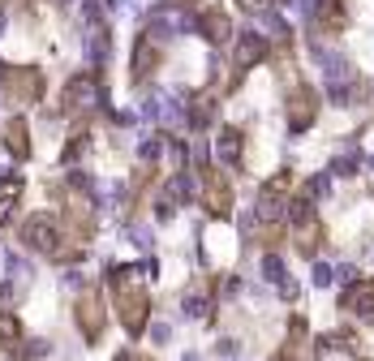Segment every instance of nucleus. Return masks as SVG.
<instances>
[{
    "mask_svg": "<svg viewBox=\"0 0 374 361\" xmlns=\"http://www.w3.org/2000/svg\"><path fill=\"white\" fill-rule=\"evenodd\" d=\"M314 112H318L314 90H310V86H297V90H293V99H288V129H293V134L310 129V125H314Z\"/></svg>",
    "mask_w": 374,
    "mask_h": 361,
    "instance_id": "1a4fd4ad",
    "label": "nucleus"
},
{
    "mask_svg": "<svg viewBox=\"0 0 374 361\" xmlns=\"http://www.w3.org/2000/svg\"><path fill=\"white\" fill-rule=\"evenodd\" d=\"M332 172H340V177H357V155H340V160L332 164Z\"/></svg>",
    "mask_w": 374,
    "mask_h": 361,
    "instance_id": "412c9836",
    "label": "nucleus"
},
{
    "mask_svg": "<svg viewBox=\"0 0 374 361\" xmlns=\"http://www.w3.org/2000/svg\"><path fill=\"white\" fill-rule=\"evenodd\" d=\"M340 309L357 314L361 323H374V280H357V284H349L344 297H340Z\"/></svg>",
    "mask_w": 374,
    "mask_h": 361,
    "instance_id": "0eeeda50",
    "label": "nucleus"
},
{
    "mask_svg": "<svg viewBox=\"0 0 374 361\" xmlns=\"http://www.w3.org/2000/svg\"><path fill=\"white\" fill-rule=\"evenodd\" d=\"M211 117H216V103H211V99H198L194 108H189V125H194V129H206Z\"/></svg>",
    "mask_w": 374,
    "mask_h": 361,
    "instance_id": "6ab92c4d",
    "label": "nucleus"
},
{
    "mask_svg": "<svg viewBox=\"0 0 374 361\" xmlns=\"http://www.w3.org/2000/svg\"><path fill=\"white\" fill-rule=\"evenodd\" d=\"M90 103H99V82L95 73H74L61 90V108L65 112H78V108H90Z\"/></svg>",
    "mask_w": 374,
    "mask_h": 361,
    "instance_id": "39448f33",
    "label": "nucleus"
},
{
    "mask_svg": "<svg viewBox=\"0 0 374 361\" xmlns=\"http://www.w3.org/2000/svg\"><path fill=\"white\" fill-rule=\"evenodd\" d=\"M241 5H245L250 13H267V9H271V5H276V0H241Z\"/></svg>",
    "mask_w": 374,
    "mask_h": 361,
    "instance_id": "b1692460",
    "label": "nucleus"
},
{
    "mask_svg": "<svg viewBox=\"0 0 374 361\" xmlns=\"http://www.w3.org/2000/svg\"><path fill=\"white\" fill-rule=\"evenodd\" d=\"M288 224L297 232V249L301 254H314L318 249V237H323V224H318V206H314L310 194H301V198L288 202Z\"/></svg>",
    "mask_w": 374,
    "mask_h": 361,
    "instance_id": "f03ea898",
    "label": "nucleus"
},
{
    "mask_svg": "<svg viewBox=\"0 0 374 361\" xmlns=\"http://www.w3.org/2000/svg\"><path fill=\"white\" fill-rule=\"evenodd\" d=\"M198 30H202L211 43L233 39V22H228V13H220V9H202V13H198Z\"/></svg>",
    "mask_w": 374,
    "mask_h": 361,
    "instance_id": "ddd939ff",
    "label": "nucleus"
},
{
    "mask_svg": "<svg viewBox=\"0 0 374 361\" xmlns=\"http://www.w3.org/2000/svg\"><path fill=\"white\" fill-rule=\"evenodd\" d=\"M262 280H267V284H280V288L288 284V276H284V258H280V254H267V258H262Z\"/></svg>",
    "mask_w": 374,
    "mask_h": 361,
    "instance_id": "f3484780",
    "label": "nucleus"
},
{
    "mask_svg": "<svg viewBox=\"0 0 374 361\" xmlns=\"http://www.w3.org/2000/svg\"><path fill=\"white\" fill-rule=\"evenodd\" d=\"M202 202H206L211 215H228L233 211V185H228V177L220 168L202 177Z\"/></svg>",
    "mask_w": 374,
    "mask_h": 361,
    "instance_id": "423d86ee",
    "label": "nucleus"
},
{
    "mask_svg": "<svg viewBox=\"0 0 374 361\" xmlns=\"http://www.w3.org/2000/svg\"><path fill=\"white\" fill-rule=\"evenodd\" d=\"M155 65H159V47H155V39L151 35H142L138 43H134V82H146L151 73H155Z\"/></svg>",
    "mask_w": 374,
    "mask_h": 361,
    "instance_id": "9b49d317",
    "label": "nucleus"
},
{
    "mask_svg": "<svg viewBox=\"0 0 374 361\" xmlns=\"http://www.w3.org/2000/svg\"><path fill=\"white\" fill-rule=\"evenodd\" d=\"M185 314H189V319H202V314H206V297H202V292H189V297H185Z\"/></svg>",
    "mask_w": 374,
    "mask_h": 361,
    "instance_id": "aec40b11",
    "label": "nucleus"
},
{
    "mask_svg": "<svg viewBox=\"0 0 374 361\" xmlns=\"http://www.w3.org/2000/svg\"><path fill=\"white\" fill-rule=\"evenodd\" d=\"M241 150H245L241 129H220V138H216V160H220L224 168H237V164H241Z\"/></svg>",
    "mask_w": 374,
    "mask_h": 361,
    "instance_id": "f8f14e48",
    "label": "nucleus"
},
{
    "mask_svg": "<svg viewBox=\"0 0 374 361\" xmlns=\"http://www.w3.org/2000/svg\"><path fill=\"white\" fill-rule=\"evenodd\" d=\"M267 52H271V43H267V35H258V30H245V35H237V69L245 73V69H254Z\"/></svg>",
    "mask_w": 374,
    "mask_h": 361,
    "instance_id": "9d476101",
    "label": "nucleus"
},
{
    "mask_svg": "<svg viewBox=\"0 0 374 361\" xmlns=\"http://www.w3.org/2000/svg\"><path fill=\"white\" fill-rule=\"evenodd\" d=\"M332 280H336V271H332L327 263H318V267H314V288H327Z\"/></svg>",
    "mask_w": 374,
    "mask_h": 361,
    "instance_id": "4be33fe9",
    "label": "nucleus"
},
{
    "mask_svg": "<svg viewBox=\"0 0 374 361\" xmlns=\"http://www.w3.org/2000/svg\"><path fill=\"white\" fill-rule=\"evenodd\" d=\"M22 241L30 245V249H39V254H52V258H61V241H65V232H61V220L57 215H30L26 224H22Z\"/></svg>",
    "mask_w": 374,
    "mask_h": 361,
    "instance_id": "20e7f679",
    "label": "nucleus"
},
{
    "mask_svg": "<svg viewBox=\"0 0 374 361\" xmlns=\"http://www.w3.org/2000/svg\"><path fill=\"white\" fill-rule=\"evenodd\" d=\"M151 340H155V344H168V340H173V327H168V323H155V327H151Z\"/></svg>",
    "mask_w": 374,
    "mask_h": 361,
    "instance_id": "5701e85b",
    "label": "nucleus"
},
{
    "mask_svg": "<svg viewBox=\"0 0 374 361\" xmlns=\"http://www.w3.org/2000/svg\"><path fill=\"white\" fill-rule=\"evenodd\" d=\"M78 327H82L86 340H99V336H103V301H99L95 288H86V292L78 297Z\"/></svg>",
    "mask_w": 374,
    "mask_h": 361,
    "instance_id": "6e6552de",
    "label": "nucleus"
},
{
    "mask_svg": "<svg viewBox=\"0 0 374 361\" xmlns=\"http://www.w3.org/2000/svg\"><path fill=\"white\" fill-rule=\"evenodd\" d=\"M0 340L5 344H22V323L13 309H0Z\"/></svg>",
    "mask_w": 374,
    "mask_h": 361,
    "instance_id": "a211bd4d",
    "label": "nucleus"
},
{
    "mask_svg": "<svg viewBox=\"0 0 374 361\" xmlns=\"http://www.w3.org/2000/svg\"><path fill=\"white\" fill-rule=\"evenodd\" d=\"M5 146L13 150V160H26V155H30V142H26V121H22V117H13V121L5 125Z\"/></svg>",
    "mask_w": 374,
    "mask_h": 361,
    "instance_id": "2eb2a0df",
    "label": "nucleus"
},
{
    "mask_svg": "<svg viewBox=\"0 0 374 361\" xmlns=\"http://www.w3.org/2000/svg\"><path fill=\"white\" fill-rule=\"evenodd\" d=\"M112 297H117V309H121V323L129 336H138L146 327V309H151V297L146 288L138 284V267H112Z\"/></svg>",
    "mask_w": 374,
    "mask_h": 361,
    "instance_id": "f257e3e1",
    "label": "nucleus"
},
{
    "mask_svg": "<svg viewBox=\"0 0 374 361\" xmlns=\"http://www.w3.org/2000/svg\"><path fill=\"white\" fill-rule=\"evenodd\" d=\"M117 361H142V357H134V353H121V357H117Z\"/></svg>",
    "mask_w": 374,
    "mask_h": 361,
    "instance_id": "393cba45",
    "label": "nucleus"
},
{
    "mask_svg": "<svg viewBox=\"0 0 374 361\" xmlns=\"http://www.w3.org/2000/svg\"><path fill=\"white\" fill-rule=\"evenodd\" d=\"M314 18L323 22L327 30H340V26H344V0H318V5H314Z\"/></svg>",
    "mask_w": 374,
    "mask_h": 361,
    "instance_id": "dca6fc26",
    "label": "nucleus"
},
{
    "mask_svg": "<svg viewBox=\"0 0 374 361\" xmlns=\"http://www.w3.org/2000/svg\"><path fill=\"white\" fill-rule=\"evenodd\" d=\"M18 198H22V177H18V172H5V177H0V224L13 220Z\"/></svg>",
    "mask_w": 374,
    "mask_h": 361,
    "instance_id": "4468645a",
    "label": "nucleus"
},
{
    "mask_svg": "<svg viewBox=\"0 0 374 361\" xmlns=\"http://www.w3.org/2000/svg\"><path fill=\"white\" fill-rule=\"evenodd\" d=\"M288 185H293V177L276 172L271 181L258 189V206H254V220L258 224H280L288 215Z\"/></svg>",
    "mask_w": 374,
    "mask_h": 361,
    "instance_id": "7ed1b4c3",
    "label": "nucleus"
}]
</instances>
